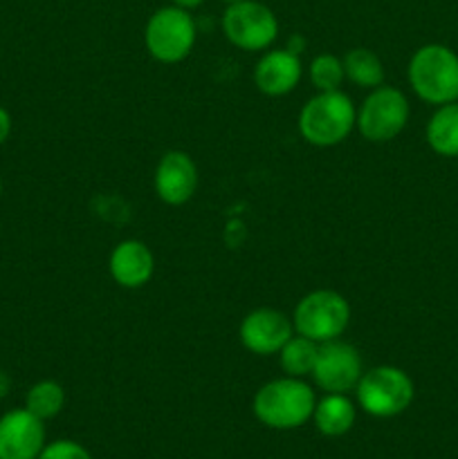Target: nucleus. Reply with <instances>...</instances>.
I'll use <instances>...</instances> for the list:
<instances>
[{
  "mask_svg": "<svg viewBox=\"0 0 458 459\" xmlns=\"http://www.w3.org/2000/svg\"><path fill=\"white\" fill-rule=\"evenodd\" d=\"M314 394L313 385L305 384L296 377H281L260 385L254 394V415L268 429L292 430L304 426L305 421L313 420Z\"/></svg>",
  "mask_w": 458,
  "mask_h": 459,
  "instance_id": "f257e3e1",
  "label": "nucleus"
},
{
  "mask_svg": "<svg viewBox=\"0 0 458 459\" xmlns=\"http://www.w3.org/2000/svg\"><path fill=\"white\" fill-rule=\"evenodd\" d=\"M355 119L357 110L348 94L341 90L317 92L299 112L301 139L310 146L332 148L348 139L355 130Z\"/></svg>",
  "mask_w": 458,
  "mask_h": 459,
  "instance_id": "f03ea898",
  "label": "nucleus"
},
{
  "mask_svg": "<svg viewBox=\"0 0 458 459\" xmlns=\"http://www.w3.org/2000/svg\"><path fill=\"white\" fill-rule=\"evenodd\" d=\"M407 79L425 103L438 108L458 101V54L447 45H422L409 61Z\"/></svg>",
  "mask_w": 458,
  "mask_h": 459,
  "instance_id": "7ed1b4c3",
  "label": "nucleus"
},
{
  "mask_svg": "<svg viewBox=\"0 0 458 459\" xmlns=\"http://www.w3.org/2000/svg\"><path fill=\"white\" fill-rule=\"evenodd\" d=\"M198 39V27L191 12L175 4L157 9L151 13L144 27V45L155 61L180 63L193 52Z\"/></svg>",
  "mask_w": 458,
  "mask_h": 459,
  "instance_id": "20e7f679",
  "label": "nucleus"
},
{
  "mask_svg": "<svg viewBox=\"0 0 458 459\" xmlns=\"http://www.w3.org/2000/svg\"><path fill=\"white\" fill-rule=\"evenodd\" d=\"M357 406L366 415L389 420V417L402 415L413 402V381L402 368L395 366H377L371 370H364L357 388Z\"/></svg>",
  "mask_w": 458,
  "mask_h": 459,
  "instance_id": "39448f33",
  "label": "nucleus"
},
{
  "mask_svg": "<svg viewBox=\"0 0 458 459\" xmlns=\"http://www.w3.org/2000/svg\"><path fill=\"white\" fill-rule=\"evenodd\" d=\"M292 325L296 334L308 336L317 343L341 339L350 325V305L339 291L314 290L296 303Z\"/></svg>",
  "mask_w": 458,
  "mask_h": 459,
  "instance_id": "423d86ee",
  "label": "nucleus"
},
{
  "mask_svg": "<svg viewBox=\"0 0 458 459\" xmlns=\"http://www.w3.org/2000/svg\"><path fill=\"white\" fill-rule=\"evenodd\" d=\"M411 106L402 90L382 83L380 88H373L357 108L355 128L366 142L389 143L407 128Z\"/></svg>",
  "mask_w": 458,
  "mask_h": 459,
  "instance_id": "0eeeda50",
  "label": "nucleus"
},
{
  "mask_svg": "<svg viewBox=\"0 0 458 459\" xmlns=\"http://www.w3.org/2000/svg\"><path fill=\"white\" fill-rule=\"evenodd\" d=\"M220 27L225 39L242 52H265L278 36L277 13L259 0H238L227 4Z\"/></svg>",
  "mask_w": 458,
  "mask_h": 459,
  "instance_id": "6e6552de",
  "label": "nucleus"
},
{
  "mask_svg": "<svg viewBox=\"0 0 458 459\" xmlns=\"http://www.w3.org/2000/svg\"><path fill=\"white\" fill-rule=\"evenodd\" d=\"M364 375V361L357 348L346 341L335 339L319 345V357L314 363L313 381L323 393L348 394L357 388Z\"/></svg>",
  "mask_w": 458,
  "mask_h": 459,
  "instance_id": "1a4fd4ad",
  "label": "nucleus"
},
{
  "mask_svg": "<svg viewBox=\"0 0 458 459\" xmlns=\"http://www.w3.org/2000/svg\"><path fill=\"white\" fill-rule=\"evenodd\" d=\"M292 336H295L292 316L274 307L254 309L242 318L241 327H238V339H241L242 348L256 357L278 354Z\"/></svg>",
  "mask_w": 458,
  "mask_h": 459,
  "instance_id": "9d476101",
  "label": "nucleus"
},
{
  "mask_svg": "<svg viewBox=\"0 0 458 459\" xmlns=\"http://www.w3.org/2000/svg\"><path fill=\"white\" fill-rule=\"evenodd\" d=\"M45 448V421L27 408L0 417V459H39Z\"/></svg>",
  "mask_w": 458,
  "mask_h": 459,
  "instance_id": "9b49d317",
  "label": "nucleus"
},
{
  "mask_svg": "<svg viewBox=\"0 0 458 459\" xmlns=\"http://www.w3.org/2000/svg\"><path fill=\"white\" fill-rule=\"evenodd\" d=\"M155 195L169 206H182L198 191V166L184 151H166L155 166Z\"/></svg>",
  "mask_w": 458,
  "mask_h": 459,
  "instance_id": "f8f14e48",
  "label": "nucleus"
},
{
  "mask_svg": "<svg viewBox=\"0 0 458 459\" xmlns=\"http://www.w3.org/2000/svg\"><path fill=\"white\" fill-rule=\"evenodd\" d=\"M301 76H304L301 56L287 48L269 49L254 67V85L265 97L290 94L299 85Z\"/></svg>",
  "mask_w": 458,
  "mask_h": 459,
  "instance_id": "ddd939ff",
  "label": "nucleus"
},
{
  "mask_svg": "<svg viewBox=\"0 0 458 459\" xmlns=\"http://www.w3.org/2000/svg\"><path fill=\"white\" fill-rule=\"evenodd\" d=\"M112 281L124 290H139L148 285L155 273V255L142 240H121L108 258Z\"/></svg>",
  "mask_w": 458,
  "mask_h": 459,
  "instance_id": "4468645a",
  "label": "nucleus"
},
{
  "mask_svg": "<svg viewBox=\"0 0 458 459\" xmlns=\"http://www.w3.org/2000/svg\"><path fill=\"white\" fill-rule=\"evenodd\" d=\"M355 417H357V411L348 394L326 393L314 403L313 421L319 433L326 437H341L348 433L355 426Z\"/></svg>",
  "mask_w": 458,
  "mask_h": 459,
  "instance_id": "2eb2a0df",
  "label": "nucleus"
},
{
  "mask_svg": "<svg viewBox=\"0 0 458 459\" xmlns=\"http://www.w3.org/2000/svg\"><path fill=\"white\" fill-rule=\"evenodd\" d=\"M427 143L440 157H458V101L436 108L425 128Z\"/></svg>",
  "mask_w": 458,
  "mask_h": 459,
  "instance_id": "dca6fc26",
  "label": "nucleus"
},
{
  "mask_svg": "<svg viewBox=\"0 0 458 459\" xmlns=\"http://www.w3.org/2000/svg\"><path fill=\"white\" fill-rule=\"evenodd\" d=\"M344 72L346 81L355 83L357 88L373 90L384 83V65L380 56L368 48H355L344 54Z\"/></svg>",
  "mask_w": 458,
  "mask_h": 459,
  "instance_id": "f3484780",
  "label": "nucleus"
},
{
  "mask_svg": "<svg viewBox=\"0 0 458 459\" xmlns=\"http://www.w3.org/2000/svg\"><path fill=\"white\" fill-rule=\"evenodd\" d=\"M319 345L317 341L308 339V336L296 334L287 341L278 352V366L286 372L287 377H296V379H305L313 375L314 363L319 357Z\"/></svg>",
  "mask_w": 458,
  "mask_h": 459,
  "instance_id": "a211bd4d",
  "label": "nucleus"
},
{
  "mask_svg": "<svg viewBox=\"0 0 458 459\" xmlns=\"http://www.w3.org/2000/svg\"><path fill=\"white\" fill-rule=\"evenodd\" d=\"M63 406H66V390L54 379L36 381L25 394V408L43 421L54 420Z\"/></svg>",
  "mask_w": 458,
  "mask_h": 459,
  "instance_id": "6ab92c4d",
  "label": "nucleus"
},
{
  "mask_svg": "<svg viewBox=\"0 0 458 459\" xmlns=\"http://www.w3.org/2000/svg\"><path fill=\"white\" fill-rule=\"evenodd\" d=\"M310 83L317 92H332V90H341V83L346 81L344 61L335 54H317L308 65Z\"/></svg>",
  "mask_w": 458,
  "mask_h": 459,
  "instance_id": "aec40b11",
  "label": "nucleus"
},
{
  "mask_svg": "<svg viewBox=\"0 0 458 459\" xmlns=\"http://www.w3.org/2000/svg\"><path fill=\"white\" fill-rule=\"evenodd\" d=\"M39 459H92L81 444L70 442V439H58V442L45 444Z\"/></svg>",
  "mask_w": 458,
  "mask_h": 459,
  "instance_id": "412c9836",
  "label": "nucleus"
},
{
  "mask_svg": "<svg viewBox=\"0 0 458 459\" xmlns=\"http://www.w3.org/2000/svg\"><path fill=\"white\" fill-rule=\"evenodd\" d=\"M12 126H13L12 115H9L7 108L0 106V146H3V143L9 139V134H12Z\"/></svg>",
  "mask_w": 458,
  "mask_h": 459,
  "instance_id": "4be33fe9",
  "label": "nucleus"
},
{
  "mask_svg": "<svg viewBox=\"0 0 458 459\" xmlns=\"http://www.w3.org/2000/svg\"><path fill=\"white\" fill-rule=\"evenodd\" d=\"M9 390H12V379H9L7 372L0 370V399L7 397Z\"/></svg>",
  "mask_w": 458,
  "mask_h": 459,
  "instance_id": "5701e85b",
  "label": "nucleus"
},
{
  "mask_svg": "<svg viewBox=\"0 0 458 459\" xmlns=\"http://www.w3.org/2000/svg\"><path fill=\"white\" fill-rule=\"evenodd\" d=\"M202 3H205V0H171V4H175V7H182V9H189V12H191V9H196V7H200Z\"/></svg>",
  "mask_w": 458,
  "mask_h": 459,
  "instance_id": "b1692460",
  "label": "nucleus"
},
{
  "mask_svg": "<svg viewBox=\"0 0 458 459\" xmlns=\"http://www.w3.org/2000/svg\"><path fill=\"white\" fill-rule=\"evenodd\" d=\"M220 3H225V7H227V4H233V3H238V0H220Z\"/></svg>",
  "mask_w": 458,
  "mask_h": 459,
  "instance_id": "393cba45",
  "label": "nucleus"
},
{
  "mask_svg": "<svg viewBox=\"0 0 458 459\" xmlns=\"http://www.w3.org/2000/svg\"><path fill=\"white\" fill-rule=\"evenodd\" d=\"M0 195H3V179H0Z\"/></svg>",
  "mask_w": 458,
  "mask_h": 459,
  "instance_id": "a878e982",
  "label": "nucleus"
}]
</instances>
